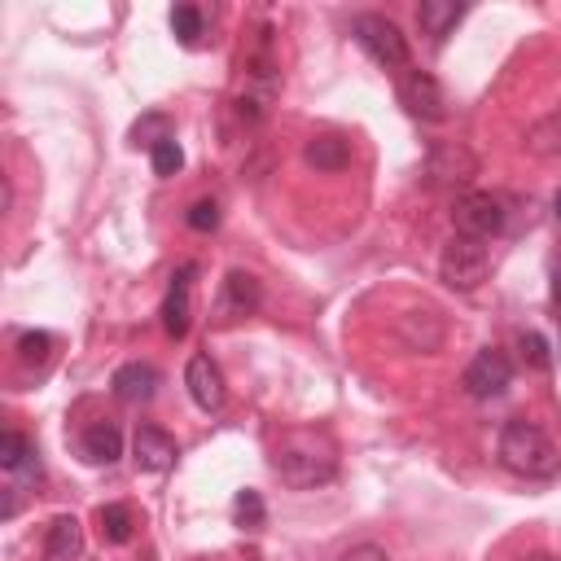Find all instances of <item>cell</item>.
<instances>
[{"label":"cell","instance_id":"cell-23","mask_svg":"<svg viewBox=\"0 0 561 561\" xmlns=\"http://www.w3.org/2000/svg\"><path fill=\"white\" fill-rule=\"evenodd\" d=\"M162 140H175V131H171V118H167V114H145V118L131 127V145H145L149 153H153Z\"/></svg>","mask_w":561,"mask_h":561},{"label":"cell","instance_id":"cell-17","mask_svg":"<svg viewBox=\"0 0 561 561\" xmlns=\"http://www.w3.org/2000/svg\"><path fill=\"white\" fill-rule=\"evenodd\" d=\"M79 447H83V456H88L92 465H114V460L123 456V434H118L114 421H92V425L83 430Z\"/></svg>","mask_w":561,"mask_h":561},{"label":"cell","instance_id":"cell-26","mask_svg":"<svg viewBox=\"0 0 561 561\" xmlns=\"http://www.w3.org/2000/svg\"><path fill=\"white\" fill-rule=\"evenodd\" d=\"M149 162H153L158 175H175V171L184 167V149H180V140H162V145L149 153Z\"/></svg>","mask_w":561,"mask_h":561},{"label":"cell","instance_id":"cell-7","mask_svg":"<svg viewBox=\"0 0 561 561\" xmlns=\"http://www.w3.org/2000/svg\"><path fill=\"white\" fill-rule=\"evenodd\" d=\"M259 302H263V285H259V276H250V272L232 267V272L224 276V285H219L215 320H219V324L245 320V316H254V311H259Z\"/></svg>","mask_w":561,"mask_h":561},{"label":"cell","instance_id":"cell-12","mask_svg":"<svg viewBox=\"0 0 561 561\" xmlns=\"http://www.w3.org/2000/svg\"><path fill=\"white\" fill-rule=\"evenodd\" d=\"M184 386H188V399H193L202 412H219L224 399H228V394H224V377H219V368H215L210 355H193V359H188Z\"/></svg>","mask_w":561,"mask_h":561},{"label":"cell","instance_id":"cell-30","mask_svg":"<svg viewBox=\"0 0 561 561\" xmlns=\"http://www.w3.org/2000/svg\"><path fill=\"white\" fill-rule=\"evenodd\" d=\"M522 561H561V557H552V552H526Z\"/></svg>","mask_w":561,"mask_h":561},{"label":"cell","instance_id":"cell-18","mask_svg":"<svg viewBox=\"0 0 561 561\" xmlns=\"http://www.w3.org/2000/svg\"><path fill=\"white\" fill-rule=\"evenodd\" d=\"M302 158L316 171H346L351 167V145L342 136H311L307 149H302Z\"/></svg>","mask_w":561,"mask_h":561},{"label":"cell","instance_id":"cell-5","mask_svg":"<svg viewBox=\"0 0 561 561\" xmlns=\"http://www.w3.org/2000/svg\"><path fill=\"white\" fill-rule=\"evenodd\" d=\"M478 175V158L460 145V140H438L430 145L425 153V184L434 188H456V184H469Z\"/></svg>","mask_w":561,"mask_h":561},{"label":"cell","instance_id":"cell-8","mask_svg":"<svg viewBox=\"0 0 561 561\" xmlns=\"http://www.w3.org/2000/svg\"><path fill=\"white\" fill-rule=\"evenodd\" d=\"M508 381H513V364H508V355L495 351V346H482V351L469 359V368H465V390H469L473 399H495V394L508 390Z\"/></svg>","mask_w":561,"mask_h":561},{"label":"cell","instance_id":"cell-3","mask_svg":"<svg viewBox=\"0 0 561 561\" xmlns=\"http://www.w3.org/2000/svg\"><path fill=\"white\" fill-rule=\"evenodd\" d=\"M486 272H491V250L482 241H473V237H451L447 241V250L438 259V276H443L447 289L469 294L486 280Z\"/></svg>","mask_w":561,"mask_h":561},{"label":"cell","instance_id":"cell-19","mask_svg":"<svg viewBox=\"0 0 561 561\" xmlns=\"http://www.w3.org/2000/svg\"><path fill=\"white\" fill-rule=\"evenodd\" d=\"M526 149H530L535 158L561 162V114H548V118H539V123L526 131Z\"/></svg>","mask_w":561,"mask_h":561},{"label":"cell","instance_id":"cell-25","mask_svg":"<svg viewBox=\"0 0 561 561\" xmlns=\"http://www.w3.org/2000/svg\"><path fill=\"white\" fill-rule=\"evenodd\" d=\"M517 346H522V359H526L530 368H539V373H548V368H552V351H548V342H543L539 333H522V337H517Z\"/></svg>","mask_w":561,"mask_h":561},{"label":"cell","instance_id":"cell-16","mask_svg":"<svg viewBox=\"0 0 561 561\" xmlns=\"http://www.w3.org/2000/svg\"><path fill=\"white\" fill-rule=\"evenodd\" d=\"M460 18H465V4L460 0H421V9H416V22H421V31L434 44H443L456 31Z\"/></svg>","mask_w":561,"mask_h":561},{"label":"cell","instance_id":"cell-9","mask_svg":"<svg viewBox=\"0 0 561 561\" xmlns=\"http://www.w3.org/2000/svg\"><path fill=\"white\" fill-rule=\"evenodd\" d=\"M399 101H403V110H408L412 118H425V123L447 118V96H443L438 79L425 75V70H408V75L399 79Z\"/></svg>","mask_w":561,"mask_h":561},{"label":"cell","instance_id":"cell-14","mask_svg":"<svg viewBox=\"0 0 561 561\" xmlns=\"http://www.w3.org/2000/svg\"><path fill=\"white\" fill-rule=\"evenodd\" d=\"M83 552V526L75 513H61L48 522V535H44V561H75Z\"/></svg>","mask_w":561,"mask_h":561},{"label":"cell","instance_id":"cell-20","mask_svg":"<svg viewBox=\"0 0 561 561\" xmlns=\"http://www.w3.org/2000/svg\"><path fill=\"white\" fill-rule=\"evenodd\" d=\"M232 517H237L241 530H263V522H267V504H263V495H259L254 486H241V491L232 495Z\"/></svg>","mask_w":561,"mask_h":561},{"label":"cell","instance_id":"cell-6","mask_svg":"<svg viewBox=\"0 0 561 561\" xmlns=\"http://www.w3.org/2000/svg\"><path fill=\"white\" fill-rule=\"evenodd\" d=\"M451 224H456V237L486 241V237H495L504 228V206L491 193H465V197H456Z\"/></svg>","mask_w":561,"mask_h":561},{"label":"cell","instance_id":"cell-22","mask_svg":"<svg viewBox=\"0 0 561 561\" xmlns=\"http://www.w3.org/2000/svg\"><path fill=\"white\" fill-rule=\"evenodd\" d=\"M202 26H206V18H202L197 4H175V9H171V31H175V39H180L184 48H193V44L202 39Z\"/></svg>","mask_w":561,"mask_h":561},{"label":"cell","instance_id":"cell-4","mask_svg":"<svg viewBox=\"0 0 561 561\" xmlns=\"http://www.w3.org/2000/svg\"><path fill=\"white\" fill-rule=\"evenodd\" d=\"M355 44L386 70H408V39L399 35V26L381 13H359L355 18Z\"/></svg>","mask_w":561,"mask_h":561},{"label":"cell","instance_id":"cell-21","mask_svg":"<svg viewBox=\"0 0 561 561\" xmlns=\"http://www.w3.org/2000/svg\"><path fill=\"white\" fill-rule=\"evenodd\" d=\"M96 522H101V535H105L110 543H127V539H131V526H136V517H131L127 504H105V508L96 513Z\"/></svg>","mask_w":561,"mask_h":561},{"label":"cell","instance_id":"cell-15","mask_svg":"<svg viewBox=\"0 0 561 561\" xmlns=\"http://www.w3.org/2000/svg\"><path fill=\"white\" fill-rule=\"evenodd\" d=\"M114 399H123V403H149L153 399V390H158V368L153 364H123L118 373H114Z\"/></svg>","mask_w":561,"mask_h":561},{"label":"cell","instance_id":"cell-27","mask_svg":"<svg viewBox=\"0 0 561 561\" xmlns=\"http://www.w3.org/2000/svg\"><path fill=\"white\" fill-rule=\"evenodd\" d=\"M184 219H188V228H193V232H210V228L219 224V202H215V197H202V202H193V206H188V215H184Z\"/></svg>","mask_w":561,"mask_h":561},{"label":"cell","instance_id":"cell-29","mask_svg":"<svg viewBox=\"0 0 561 561\" xmlns=\"http://www.w3.org/2000/svg\"><path fill=\"white\" fill-rule=\"evenodd\" d=\"M552 307H561V259L552 263Z\"/></svg>","mask_w":561,"mask_h":561},{"label":"cell","instance_id":"cell-1","mask_svg":"<svg viewBox=\"0 0 561 561\" xmlns=\"http://www.w3.org/2000/svg\"><path fill=\"white\" fill-rule=\"evenodd\" d=\"M272 469L280 473L285 486H324L337 478V456H333V443L316 430H289L280 443H276V456H272Z\"/></svg>","mask_w":561,"mask_h":561},{"label":"cell","instance_id":"cell-11","mask_svg":"<svg viewBox=\"0 0 561 561\" xmlns=\"http://www.w3.org/2000/svg\"><path fill=\"white\" fill-rule=\"evenodd\" d=\"M394 329H399V342H403L408 351H438V346H443V333H447V324H443V316H438L434 307H412V311H403Z\"/></svg>","mask_w":561,"mask_h":561},{"label":"cell","instance_id":"cell-13","mask_svg":"<svg viewBox=\"0 0 561 561\" xmlns=\"http://www.w3.org/2000/svg\"><path fill=\"white\" fill-rule=\"evenodd\" d=\"M131 451H136V465H140L145 473H162V469H171L175 456H180L175 438H171L162 425H136Z\"/></svg>","mask_w":561,"mask_h":561},{"label":"cell","instance_id":"cell-10","mask_svg":"<svg viewBox=\"0 0 561 561\" xmlns=\"http://www.w3.org/2000/svg\"><path fill=\"white\" fill-rule=\"evenodd\" d=\"M193 276H197V267L184 263V267L171 276V285H167V298H162V329H167L171 337H184V333H188V320H193V302H188Z\"/></svg>","mask_w":561,"mask_h":561},{"label":"cell","instance_id":"cell-2","mask_svg":"<svg viewBox=\"0 0 561 561\" xmlns=\"http://www.w3.org/2000/svg\"><path fill=\"white\" fill-rule=\"evenodd\" d=\"M495 456L508 473L517 478H557L561 469V451L557 443L535 425V421H508L500 430V443H495Z\"/></svg>","mask_w":561,"mask_h":561},{"label":"cell","instance_id":"cell-31","mask_svg":"<svg viewBox=\"0 0 561 561\" xmlns=\"http://www.w3.org/2000/svg\"><path fill=\"white\" fill-rule=\"evenodd\" d=\"M552 210H557V219H561V188H557V197H552Z\"/></svg>","mask_w":561,"mask_h":561},{"label":"cell","instance_id":"cell-28","mask_svg":"<svg viewBox=\"0 0 561 561\" xmlns=\"http://www.w3.org/2000/svg\"><path fill=\"white\" fill-rule=\"evenodd\" d=\"M337 561H390V557H386V548H377V543H351Z\"/></svg>","mask_w":561,"mask_h":561},{"label":"cell","instance_id":"cell-24","mask_svg":"<svg viewBox=\"0 0 561 561\" xmlns=\"http://www.w3.org/2000/svg\"><path fill=\"white\" fill-rule=\"evenodd\" d=\"M48 351H53V337H48L44 329H35V333H22V337H18V359H22L26 368H31V364H35V368H39V364H48Z\"/></svg>","mask_w":561,"mask_h":561}]
</instances>
